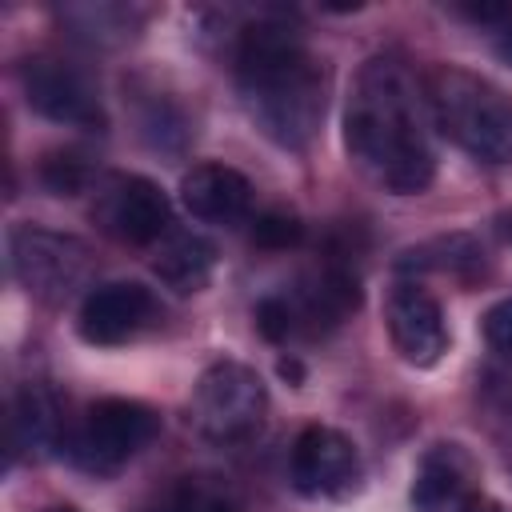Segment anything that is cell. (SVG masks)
Instances as JSON below:
<instances>
[{
	"mask_svg": "<svg viewBox=\"0 0 512 512\" xmlns=\"http://www.w3.org/2000/svg\"><path fill=\"white\" fill-rule=\"evenodd\" d=\"M252 316H256V328L264 340H288L292 332H300V320H296V308L288 296H264Z\"/></svg>",
	"mask_w": 512,
	"mask_h": 512,
	"instance_id": "19",
	"label": "cell"
},
{
	"mask_svg": "<svg viewBox=\"0 0 512 512\" xmlns=\"http://www.w3.org/2000/svg\"><path fill=\"white\" fill-rule=\"evenodd\" d=\"M384 324H388V340L400 352L404 364L412 368H432L444 352H448V324H444V308L440 300L420 288L416 280H404L388 292L384 304Z\"/></svg>",
	"mask_w": 512,
	"mask_h": 512,
	"instance_id": "9",
	"label": "cell"
},
{
	"mask_svg": "<svg viewBox=\"0 0 512 512\" xmlns=\"http://www.w3.org/2000/svg\"><path fill=\"white\" fill-rule=\"evenodd\" d=\"M484 396L504 420H512V360L484 372Z\"/></svg>",
	"mask_w": 512,
	"mask_h": 512,
	"instance_id": "23",
	"label": "cell"
},
{
	"mask_svg": "<svg viewBox=\"0 0 512 512\" xmlns=\"http://www.w3.org/2000/svg\"><path fill=\"white\" fill-rule=\"evenodd\" d=\"M152 268H156V276L168 288H176V292H200L212 280L216 248L204 236H172V240L160 244Z\"/></svg>",
	"mask_w": 512,
	"mask_h": 512,
	"instance_id": "15",
	"label": "cell"
},
{
	"mask_svg": "<svg viewBox=\"0 0 512 512\" xmlns=\"http://www.w3.org/2000/svg\"><path fill=\"white\" fill-rule=\"evenodd\" d=\"M160 432V416L140 404V400H124V396H108L96 400L84 420L72 432V460L88 472H116L124 468L152 436Z\"/></svg>",
	"mask_w": 512,
	"mask_h": 512,
	"instance_id": "5",
	"label": "cell"
},
{
	"mask_svg": "<svg viewBox=\"0 0 512 512\" xmlns=\"http://www.w3.org/2000/svg\"><path fill=\"white\" fill-rule=\"evenodd\" d=\"M236 84L252 124L280 148H308L324 120V72L284 24H252L236 48Z\"/></svg>",
	"mask_w": 512,
	"mask_h": 512,
	"instance_id": "2",
	"label": "cell"
},
{
	"mask_svg": "<svg viewBox=\"0 0 512 512\" xmlns=\"http://www.w3.org/2000/svg\"><path fill=\"white\" fill-rule=\"evenodd\" d=\"M400 268H432V272H452V276H476L484 268V248L472 236H440V240H428V244L404 252Z\"/></svg>",
	"mask_w": 512,
	"mask_h": 512,
	"instance_id": "16",
	"label": "cell"
},
{
	"mask_svg": "<svg viewBox=\"0 0 512 512\" xmlns=\"http://www.w3.org/2000/svg\"><path fill=\"white\" fill-rule=\"evenodd\" d=\"M24 96H28V108H36L40 116H48L56 124L104 128V108H100L92 80L64 60H52V56L28 60L24 64Z\"/></svg>",
	"mask_w": 512,
	"mask_h": 512,
	"instance_id": "10",
	"label": "cell"
},
{
	"mask_svg": "<svg viewBox=\"0 0 512 512\" xmlns=\"http://www.w3.org/2000/svg\"><path fill=\"white\" fill-rule=\"evenodd\" d=\"M152 512H240V508L224 488H216L208 480H180L164 496V504Z\"/></svg>",
	"mask_w": 512,
	"mask_h": 512,
	"instance_id": "18",
	"label": "cell"
},
{
	"mask_svg": "<svg viewBox=\"0 0 512 512\" xmlns=\"http://www.w3.org/2000/svg\"><path fill=\"white\" fill-rule=\"evenodd\" d=\"M268 408L264 380L240 360H216L204 368L192 392V420L208 440L232 444L260 428Z\"/></svg>",
	"mask_w": 512,
	"mask_h": 512,
	"instance_id": "4",
	"label": "cell"
},
{
	"mask_svg": "<svg viewBox=\"0 0 512 512\" xmlns=\"http://www.w3.org/2000/svg\"><path fill=\"white\" fill-rule=\"evenodd\" d=\"M344 148L352 164L396 196H416L436 176L424 100L408 68L392 56H372L348 84Z\"/></svg>",
	"mask_w": 512,
	"mask_h": 512,
	"instance_id": "1",
	"label": "cell"
},
{
	"mask_svg": "<svg viewBox=\"0 0 512 512\" xmlns=\"http://www.w3.org/2000/svg\"><path fill=\"white\" fill-rule=\"evenodd\" d=\"M8 256H12L16 280L36 300H48V304L68 300L88 276V248L76 236H64L52 228H36V224L12 228Z\"/></svg>",
	"mask_w": 512,
	"mask_h": 512,
	"instance_id": "6",
	"label": "cell"
},
{
	"mask_svg": "<svg viewBox=\"0 0 512 512\" xmlns=\"http://www.w3.org/2000/svg\"><path fill=\"white\" fill-rule=\"evenodd\" d=\"M460 512H508L500 500H488V496H468L464 504H460Z\"/></svg>",
	"mask_w": 512,
	"mask_h": 512,
	"instance_id": "25",
	"label": "cell"
},
{
	"mask_svg": "<svg viewBox=\"0 0 512 512\" xmlns=\"http://www.w3.org/2000/svg\"><path fill=\"white\" fill-rule=\"evenodd\" d=\"M56 436V408L44 388H24L12 408V448L16 452H36L52 444Z\"/></svg>",
	"mask_w": 512,
	"mask_h": 512,
	"instance_id": "17",
	"label": "cell"
},
{
	"mask_svg": "<svg viewBox=\"0 0 512 512\" xmlns=\"http://www.w3.org/2000/svg\"><path fill=\"white\" fill-rule=\"evenodd\" d=\"M288 476H292L296 492H304L312 500H336L360 484V452L344 432L308 424L292 444Z\"/></svg>",
	"mask_w": 512,
	"mask_h": 512,
	"instance_id": "7",
	"label": "cell"
},
{
	"mask_svg": "<svg viewBox=\"0 0 512 512\" xmlns=\"http://www.w3.org/2000/svg\"><path fill=\"white\" fill-rule=\"evenodd\" d=\"M300 220L296 216H288V212H264V216H256V224H252V240L260 244V248H292L296 240H300Z\"/></svg>",
	"mask_w": 512,
	"mask_h": 512,
	"instance_id": "20",
	"label": "cell"
},
{
	"mask_svg": "<svg viewBox=\"0 0 512 512\" xmlns=\"http://www.w3.org/2000/svg\"><path fill=\"white\" fill-rule=\"evenodd\" d=\"M436 128L480 164H512V92L464 72L436 68L428 80Z\"/></svg>",
	"mask_w": 512,
	"mask_h": 512,
	"instance_id": "3",
	"label": "cell"
},
{
	"mask_svg": "<svg viewBox=\"0 0 512 512\" xmlns=\"http://www.w3.org/2000/svg\"><path fill=\"white\" fill-rule=\"evenodd\" d=\"M156 320H160V300L152 296V288H144L136 280H112L84 296L76 328L88 344L112 348V344L136 340Z\"/></svg>",
	"mask_w": 512,
	"mask_h": 512,
	"instance_id": "8",
	"label": "cell"
},
{
	"mask_svg": "<svg viewBox=\"0 0 512 512\" xmlns=\"http://www.w3.org/2000/svg\"><path fill=\"white\" fill-rule=\"evenodd\" d=\"M44 512H76V508H68V504H56V508H44Z\"/></svg>",
	"mask_w": 512,
	"mask_h": 512,
	"instance_id": "26",
	"label": "cell"
},
{
	"mask_svg": "<svg viewBox=\"0 0 512 512\" xmlns=\"http://www.w3.org/2000/svg\"><path fill=\"white\" fill-rule=\"evenodd\" d=\"M44 180H48L52 192H60V196H76V192L88 184V168H84L80 156L64 152V156H52V160L44 164Z\"/></svg>",
	"mask_w": 512,
	"mask_h": 512,
	"instance_id": "21",
	"label": "cell"
},
{
	"mask_svg": "<svg viewBox=\"0 0 512 512\" xmlns=\"http://www.w3.org/2000/svg\"><path fill=\"white\" fill-rule=\"evenodd\" d=\"M484 340H488L492 352H500V356L512 360V296L496 300L484 312Z\"/></svg>",
	"mask_w": 512,
	"mask_h": 512,
	"instance_id": "22",
	"label": "cell"
},
{
	"mask_svg": "<svg viewBox=\"0 0 512 512\" xmlns=\"http://www.w3.org/2000/svg\"><path fill=\"white\" fill-rule=\"evenodd\" d=\"M480 480V468L464 444H432L412 476V504L416 508H444L464 504L472 484Z\"/></svg>",
	"mask_w": 512,
	"mask_h": 512,
	"instance_id": "13",
	"label": "cell"
},
{
	"mask_svg": "<svg viewBox=\"0 0 512 512\" xmlns=\"http://www.w3.org/2000/svg\"><path fill=\"white\" fill-rule=\"evenodd\" d=\"M496 56H500L504 64H512V20H504L500 32H496Z\"/></svg>",
	"mask_w": 512,
	"mask_h": 512,
	"instance_id": "24",
	"label": "cell"
},
{
	"mask_svg": "<svg viewBox=\"0 0 512 512\" xmlns=\"http://www.w3.org/2000/svg\"><path fill=\"white\" fill-rule=\"evenodd\" d=\"M288 300L296 308L300 328H332L360 308V280L344 264H324Z\"/></svg>",
	"mask_w": 512,
	"mask_h": 512,
	"instance_id": "14",
	"label": "cell"
},
{
	"mask_svg": "<svg viewBox=\"0 0 512 512\" xmlns=\"http://www.w3.org/2000/svg\"><path fill=\"white\" fill-rule=\"evenodd\" d=\"M100 220L128 244H156L172 224V204L148 176H112L100 192Z\"/></svg>",
	"mask_w": 512,
	"mask_h": 512,
	"instance_id": "11",
	"label": "cell"
},
{
	"mask_svg": "<svg viewBox=\"0 0 512 512\" xmlns=\"http://www.w3.org/2000/svg\"><path fill=\"white\" fill-rule=\"evenodd\" d=\"M180 200L196 220L236 224L252 208V184L244 172H236L228 164H196L180 180Z\"/></svg>",
	"mask_w": 512,
	"mask_h": 512,
	"instance_id": "12",
	"label": "cell"
}]
</instances>
